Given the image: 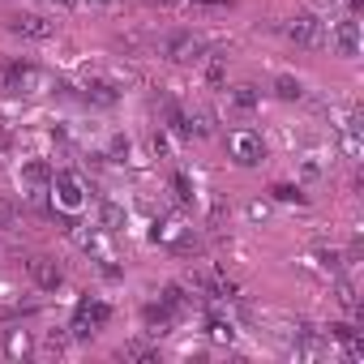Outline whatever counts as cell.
<instances>
[{
	"instance_id": "obj_1",
	"label": "cell",
	"mask_w": 364,
	"mask_h": 364,
	"mask_svg": "<svg viewBox=\"0 0 364 364\" xmlns=\"http://www.w3.org/2000/svg\"><path fill=\"white\" fill-rule=\"evenodd\" d=\"M0 90H9V95H48L56 90L52 73L31 65V60H5L0 65Z\"/></svg>"
},
{
	"instance_id": "obj_2",
	"label": "cell",
	"mask_w": 364,
	"mask_h": 364,
	"mask_svg": "<svg viewBox=\"0 0 364 364\" xmlns=\"http://www.w3.org/2000/svg\"><path fill=\"white\" fill-rule=\"evenodd\" d=\"M48 193H52L56 210H65V215H77V210L86 206V185H82V176H77V171H69V167L52 171V185H48Z\"/></svg>"
},
{
	"instance_id": "obj_3",
	"label": "cell",
	"mask_w": 364,
	"mask_h": 364,
	"mask_svg": "<svg viewBox=\"0 0 364 364\" xmlns=\"http://www.w3.org/2000/svg\"><path fill=\"white\" fill-rule=\"evenodd\" d=\"M206 52H210V43L193 31H176V35L163 39V56L171 65H198V60H206Z\"/></svg>"
},
{
	"instance_id": "obj_4",
	"label": "cell",
	"mask_w": 364,
	"mask_h": 364,
	"mask_svg": "<svg viewBox=\"0 0 364 364\" xmlns=\"http://www.w3.org/2000/svg\"><path fill=\"white\" fill-rule=\"evenodd\" d=\"M154 245H163V249H176V253H193L198 249V236H193V228L185 223V219H176V215H163L159 223H154Z\"/></svg>"
},
{
	"instance_id": "obj_5",
	"label": "cell",
	"mask_w": 364,
	"mask_h": 364,
	"mask_svg": "<svg viewBox=\"0 0 364 364\" xmlns=\"http://www.w3.org/2000/svg\"><path fill=\"white\" fill-rule=\"evenodd\" d=\"M279 31H283L287 43H296V48H326V26H321L313 14H296V18H287Z\"/></svg>"
},
{
	"instance_id": "obj_6",
	"label": "cell",
	"mask_w": 364,
	"mask_h": 364,
	"mask_svg": "<svg viewBox=\"0 0 364 364\" xmlns=\"http://www.w3.org/2000/svg\"><path fill=\"white\" fill-rule=\"evenodd\" d=\"M228 154H232L240 167H257V163L266 159V141H262V133H253V129H232V133H228Z\"/></svg>"
},
{
	"instance_id": "obj_7",
	"label": "cell",
	"mask_w": 364,
	"mask_h": 364,
	"mask_svg": "<svg viewBox=\"0 0 364 364\" xmlns=\"http://www.w3.org/2000/svg\"><path fill=\"white\" fill-rule=\"evenodd\" d=\"M112 321V304H103V300H82L77 304V313H73V326H69V334L73 338H90L95 330H103Z\"/></svg>"
},
{
	"instance_id": "obj_8",
	"label": "cell",
	"mask_w": 364,
	"mask_h": 364,
	"mask_svg": "<svg viewBox=\"0 0 364 364\" xmlns=\"http://www.w3.org/2000/svg\"><path fill=\"white\" fill-rule=\"evenodd\" d=\"M5 26H9V35H18V39H52V35H56V26H52L48 18H39V14H14Z\"/></svg>"
},
{
	"instance_id": "obj_9",
	"label": "cell",
	"mask_w": 364,
	"mask_h": 364,
	"mask_svg": "<svg viewBox=\"0 0 364 364\" xmlns=\"http://www.w3.org/2000/svg\"><path fill=\"white\" fill-rule=\"evenodd\" d=\"M330 48H334V56H360V22H334V31H330V39H326Z\"/></svg>"
},
{
	"instance_id": "obj_10",
	"label": "cell",
	"mask_w": 364,
	"mask_h": 364,
	"mask_svg": "<svg viewBox=\"0 0 364 364\" xmlns=\"http://www.w3.org/2000/svg\"><path fill=\"white\" fill-rule=\"evenodd\" d=\"M26 270H31V279H35V287H43V291H56L60 283H65V270L52 262V257H43V253H35L31 262H26Z\"/></svg>"
},
{
	"instance_id": "obj_11",
	"label": "cell",
	"mask_w": 364,
	"mask_h": 364,
	"mask_svg": "<svg viewBox=\"0 0 364 364\" xmlns=\"http://www.w3.org/2000/svg\"><path fill=\"white\" fill-rule=\"evenodd\" d=\"M35 351H39V343H35V330H22V326L5 330V355H9V360H31Z\"/></svg>"
},
{
	"instance_id": "obj_12",
	"label": "cell",
	"mask_w": 364,
	"mask_h": 364,
	"mask_svg": "<svg viewBox=\"0 0 364 364\" xmlns=\"http://www.w3.org/2000/svg\"><path fill=\"white\" fill-rule=\"evenodd\" d=\"M193 287H198V291H206L210 300H236V287H232L223 274H215V270H202V274H193Z\"/></svg>"
},
{
	"instance_id": "obj_13",
	"label": "cell",
	"mask_w": 364,
	"mask_h": 364,
	"mask_svg": "<svg viewBox=\"0 0 364 364\" xmlns=\"http://www.w3.org/2000/svg\"><path fill=\"white\" fill-rule=\"evenodd\" d=\"M141 317H146V334H154V338H159V334H167V330H171V321H176V313H171L163 300H159V304H146V313H141Z\"/></svg>"
},
{
	"instance_id": "obj_14",
	"label": "cell",
	"mask_w": 364,
	"mask_h": 364,
	"mask_svg": "<svg viewBox=\"0 0 364 364\" xmlns=\"http://www.w3.org/2000/svg\"><path fill=\"white\" fill-rule=\"evenodd\" d=\"M330 334L343 343V351H347L351 360H364V334H360L355 326H330Z\"/></svg>"
},
{
	"instance_id": "obj_15",
	"label": "cell",
	"mask_w": 364,
	"mask_h": 364,
	"mask_svg": "<svg viewBox=\"0 0 364 364\" xmlns=\"http://www.w3.org/2000/svg\"><path fill=\"white\" fill-rule=\"evenodd\" d=\"M228 103H232L236 112H253V107L262 103V90H257V86H232V90H228Z\"/></svg>"
},
{
	"instance_id": "obj_16",
	"label": "cell",
	"mask_w": 364,
	"mask_h": 364,
	"mask_svg": "<svg viewBox=\"0 0 364 364\" xmlns=\"http://www.w3.org/2000/svg\"><path fill=\"white\" fill-rule=\"evenodd\" d=\"M274 95H279L283 103H300V99H304V82H300V77H287V73H283V77L274 82Z\"/></svg>"
},
{
	"instance_id": "obj_17",
	"label": "cell",
	"mask_w": 364,
	"mask_h": 364,
	"mask_svg": "<svg viewBox=\"0 0 364 364\" xmlns=\"http://www.w3.org/2000/svg\"><path fill=\"white\" fill-rule=\"evenodd\" d=\"M82 95H86V103H99V107H112V103H116V90H112L107 82H86Z\"/></svg>"
},
{
	"instance_id": "obj_18",
	"label": "cell",
	"mask_w": 364,
	"mask_h": 364,
	"mask_svg": "<svg viewBox=\"0 0 364 364\" xmlns=\"http://www.w3.org/2000/svg\"><path fill=\"white\" fill-rule=\"evenodd\" d=\"M270 193H274V202H287V206H309V198H304V189H300V185H274Z\"/></svg>"
},
{
	"instance_id": "obj_19",
	"label": "cell",
	"mask_w": 364,
	"mask_h": 364,
	"mask_svg": "<svg viewBox=\"0 0 364 364\" xmlns=\"http://www.w3.org/2000/svg\"><path fill=\"white\" fill-rule=\"evenodd\" d=\"M99 223H103V232H120V228H124V210H120V206H112V202H103Z\"/></svg>"
},
{
	"instance_id": "obj_20",
	"label": "cell",
	"mask_w": 364,
	"mask_h": 364,
	"mask_svg": "<svg viewBox=\"0 0 364 364\" xmlns=\"http://www.w3.org/2000/svg\"><path fill=\"white\" fill-rule=\"evenodd\" d=\"M185 5L193 14H228V9H236V0H185Z\"/></svg>"
},
{
	"instance_id": "obj_21",
	"label": "cell",
	"mask_w": 364,
	"mask_h": 364,
	"mask_svg": "<svg viewBox=\"0 0 364 364\" xmlns=\"http://www.w3.org/2000/svg\"><path fill=\"white\" fill-rule=\"evenodd\" d=\"M171 185H176V198H180V202H193V198H198V193H193V180H189L185 171H176Z\"/></svg>"
},
{
	"instance_id": "obj_22",
	"label": "cell",
	"mask_w": 364,
	"mask_h": 364,
	"mask_svg": "<svg viewBox=\"0 0 364 364\" xmlns=\"http://www.w3.org/2000/svg\"><path fill=\"white\" fill-rule=\"evenodd\" d=\"M206 330H210V338H215V343H232V338H236L232 321H219V317H210V326H206Z\"/></svg>"
},
{
	"instance_id": "obj_23",
	"label": "cell",
	"mask_w": 364,
	"mask_h": 364,
	"mask_svg": "<svg viewBox=\"0 0 364 364\" xmlns=\"http://www.w3.org/2000/svg\"><path fill=\"white\" fill-rule=\"evenodd\" d=\"M159 300H163L171 313H180V309L189 304V300H185V287H163V296H159Z\"/></svg>"
},
{
	"instance_id": "obj_24",
	"label": "cell",
	"mask_w": 364,
	"mask_h": 364,
	"mask_svg": "<svg viewBox=\"0 0 364 364\" xmlns=\"http://www.w3.org/2000/svg\"><path fill=\"white\" fill-rule=\"evenodd\" d=\"M206 77H210V82H215V86H219V82H223V60H219V56H215V60H210V65H206Z\"/></svg>"
},
{
	"instance_id": "obj_25",
	"label": "cell",
	"mask_w": 364,
	"mask_h": 364,
	"mask_svg": "<svg viewBox=\"0 0 364 364\" xmlns=\"http://www.w3.org/2000/svg\"><path fill=\"white\" fill-rule=\"evenodd\" d=\"M249 219H270V206H266V202H253V206H249Z\"/></svg>"
},
{
	"instance_id": "obj_26",
	"label": "cell",
	"mask_w": 364,
	"mask_h": 364,
	"mask_svg": "<svg viewBox=\"0 0 364 364\" xmlns=\"http://www.w3.org/2000/svg\"><path fill=\"white\" fill-rule=\"evenodd\" d=\"M9 219H14V206H9V202H5V198H0V228H5V223H9Z\"/></svg>"
},
{
	"instance_id": "obj_27",
	"label": "cell",
	"mask_w": 364,
	"mask_h": 364,
	"mask_svg": "<svg viewBox=\"0 0 364 364\" xmlns=\"http://www.w3.org/2000/svg\"><path fill=\"white\" fill-rule=\"evenodd\" d=\"M86 5H95V9H103V5H112V0H86Z\"/></svg>"
},
{
	"instance_id": "obj_28",
	"label": "cell",
	"mask_w": 364,
	"mask_h": 364,
	"mask_svg": "<svg viewBox=\"0 0 364 364\" xmlns=\"http://www.w3.org/2000/svg\"><path fill=\"white\" fill-rule=\"evenodd\" d=\"M150 5H176V0H150Z\"/></svg>"
},
{
	"instance_id": "obj_29",
	"label": "cell",
	"mask_w": 364,
	"mask_h": 364,
	"mask_svg": "<svg viewBox=\"0 0 364 364\" xmlns=\"http://www.w3.org/2000/svg\"><path fill=\"white\" fill-rule=\"evenodd\" d=\"M56 5H77V0H56Z\"/></svg>"
}]
</instances>
